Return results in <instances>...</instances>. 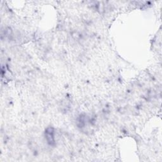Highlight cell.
I'll return each instance as SVG.
<instances>
[{"label":"cell","mask_w":162,"mask_h":162,"mask_svg":"<svg viewBox=\"0 0 162 162\" xmlns=\"http://www.w3.org/2000/svg\"><path fill=\"white\" fill-rule=\"evenodd\" d=\"M45 136H46V138L47 139L48 143L51 144L53 145L55 144V138H54V131L53 129L51 127L48 128L46 132H45Z\"/></svg>","instance_id":"1"}]
</instances>
